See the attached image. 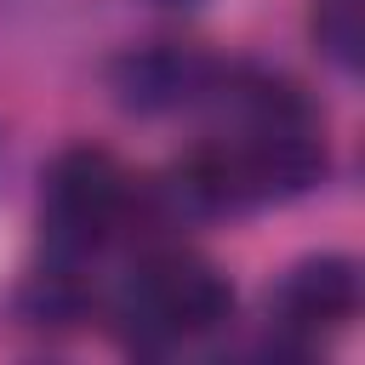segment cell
<instances>
[{
  "label": "cell",
  "instance_id": "cell-6",
  "mask_svg": "<svg viewBox=\"0 0 365 365\" xmlns=\"http://www.w3.org/2000/svg\"><path fill=\"white\" fill-rule=\"evenodd\" d=\"M314 40L336 68H359V0H319L314 11Z\"/></svg>",
  "mask_w": 365,
  "mask_h": 365
},
{
  "label": "cell",
  "instance_id": "cell-7",
  "mask_svg": "<svg viewBox=\"0 0 365 365\" xmlns=\"http://www.w3.org/2000/svg\"><path fill=\"white\" fill-rule=\"evenodd\" d=\"M154 6H165V11H200L205 0H154Z\"/></svg>",
  "mask_w": 365,
  "mask_h": 365
},
{
  "label": "cell",
  "instance_id": "cell-4",
  "mask_svg": "<svg viewBox=\"0 0 365 365\" xmlns=\"http://www.w3.org/2000/svg\"><path fill=\"white\" fill-rule=\"evenodd\" d=\"M359 314V262L354 257H302L268 291V331L285 354L319 348Z\"/></svg>",
  "mask_w": 365,
  "mask_h": 365
},
{
  "label": "cell",
  "instance_id": "cell-3",
  "mask_svg": "<svg viewBox=\"0 0 365 365\" xmlns=\"http://www.w3.org/2000/svg\"><path fill=\"white\" fill-rule=\"evenodd\" d=\"M114 331L137 354H177L234 319V285L182 245H148L114 285Z\"/></svg>",
  "mask_w": 365,
  "mask_h": 365
},
{
  "label": "cell",
  "instance_id": "cell-1",
  "mask_svg": "<svg viewBox=\"0 0 365 365\" xmlns=\"http://www.w3.org/2000/svg\"><path fill=\"white\" fill-rule=\"evenodd\" d=\"M200 114H211V131L160 188L177 217H245L325 182V131L297 86L245 63H222Z\"/></svg>",
  "mask_w": 365,
  "mask_h": 365
},
{
  "label": "cell",
  "instance_id": "cell-5",
  "mask_svg": "<svg viewBox=\"0 0 365 365\" xmlns=\"http://www.w3.org/2000/svg\"><path fill=\"white\" fill-rule=\"evenodd\" d=\"M222 63L194 46H148L114 63V103L131 114H200L217 91Z\"/></svg>",
  "mask_w": 365,
  "mask_h": 365
},
{
  "label": "cell",
  "instance_id": "cell-2",
  "mask_svg": "<svg viewBox=\"0 0 365 365\" xmlns=\"http://www.w3.org/2000/svg\"><path fill=\"white\" fill-rule=\"evenodd\" d=\"M148 217V188L108 148H63L40 188V245L46 268L34 274V314L74 319L91 297V268L125 245Z\"/></svg>",
  "mask_w": 365,
  "mask_h": 365
},
{
  "label": "cell",
  "instance_id": "cell-8",
  "mask_svg": "<svg viewBox=\"0 0 365 365\" xmlns=\"http://www.w3.org/2000/svg\"><path fill=\"white\" fill-rule=\"evenodd\" d=\"M0 188H6V137H0Z\"/></svg>",
  "mask_w": 365,
  "mask_h": 365
}]
</instances>
